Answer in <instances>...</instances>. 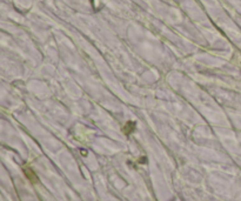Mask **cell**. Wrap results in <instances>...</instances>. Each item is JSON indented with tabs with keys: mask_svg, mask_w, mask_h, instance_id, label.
<instances>
[{
	"mask_svg": "<svg viewBox=\"0 0 241 201\" xmlns=\"http://www.w3.org/2000/svg\"><path fill=\"white\" fill-rule=\"evenodd\" d=\"M134 128H135V122L128 121L125 126H123V131L126 133V134H131V133L134 131Z\"/></svg>",
	"mask_w": 241,
	"mask_h": 201,
	"instance_id": "cell-2",
	"label": "cell"
},
{
	"mask_svg": "<svg viewBox=\"0 0 241 201\" xmlns=\"http://www.w3.org/2000/svg\"><path fill=\"white\" fill-rule=\"evenodd\" d=\"M24 171H25V174H26V176H27V178H28L30 180H31L32 182H37V181H38V178H37V175L33 173L32 169L30 168V167H25V169H24Z\"/></svg>",
	"mask_w": 241,
	"mask_h": 201,
	"instance_id": "cell-1",
	"label": "cell"
}]
</instances>
